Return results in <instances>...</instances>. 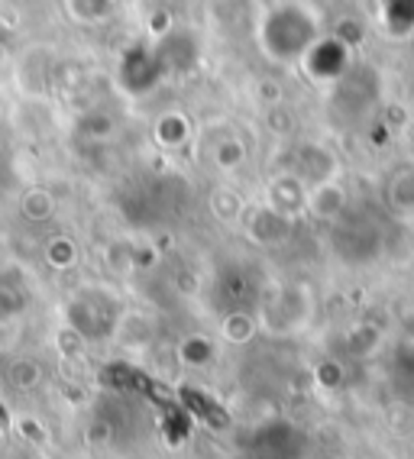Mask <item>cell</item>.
<instances>
[{"label": "cell", "instance_id": "obj_1", "mask_svg": "<svg viewBox=\"0 0 414 459\" xmlns=\"http://www.w3.org/2000/svg\"><path fill=\"white\" fill-rule=\"evenodd\" d=\"M311 314H315V298L305 285H272L256 311L259 333L295 336L311 324Z\"/></svg>", "mask_w": 414, "mask_h": 459}, {"label": "cell", "instance_id": "obj_2", "mask_svg": "<svg viewBox=\"0 0 414 459\" xmlns=\"http://www.w3.org/2000/svg\"><path fill=\"white\" fill-rule=\"evenodd\" d=\"M240 223L246 227L249 239L259 243V247H282V243H289L291 223L295 221L285 217V213L272 211L269 204H256V207H246Z\"/></svg>", "mask_w": 414, "mask_h": 459}, {"label": "cell", "instance_id": "obj_3", "mask_svg": "<svg viewBox=\"0 0 414 459\" xmlns=\"http://www.w3.org/2000/svg\"><path fill=\"white\" fill-rule=\"evenodd\" d=\"M349 207V195L347 188L340 185L337 178H327V181H317L307 188L305 197V213H311L315 221L321 223H337Z\"/></svg>", "mask_w": 414, "mask_h": 459}, {"label": "cell", "instance_id": "obj_4", "mask_svg": "<svg viewBox=\"0 0 414 459\" xmlns=\"http://www.w3.org/2000/svg\"><path fill=\"white\" fill-rule=\"evenodd\" d=\"M305 197H307L305 181H301L295 172H282V175H275V178H269L263 204H269L272 211L285 213V217L295 221V217L305 211Z\"/></svg>", "mask_w": 414, "mask_h": 459}, {"label": "cell", "instance_id": "obj_5", "mask_svg": "<svg viewBox=\"0 0 414 459\" xmlns=\"http://www.w3.org/2000/svg\"><path fill=\"white\" fill-rule=\"evenodd\" d=\"M114 340L124 350H146V346L152 343V333H156V327H152V320L150 317H142V314L136 311H124V314H116L114 320Z\"/></svg>", "mask_w": 414, "mask_h": 459}, {"label": "cell", "instance_id": "obj_6", "mask_svg": "<svg viewBox=\"0 0 414 459\" xmlns=\"http://www.w3.org/2000/svg\"><path fill=\"white\" fill-rule=\"evenodd\" d=\"M259 333V320L256 314L249 311H227L217 324V340H224L230 346H246L253 343Z\"/></svg>", "mask_w": 414, "mask_h": 459}, {"label": "cell", "instance_id": "obj_7", "mask_svg": "<svg viewBox=\"0 0 414 459\" xmlns=\"http://www.w3.org/2000/svg\"><path fill=\"white\" fill-rule=\"evenodd\" d=\"M246 207L249 204L243 201V195L237 188H230V185H217V188L211 191V197H207V211L220 223H240Z\"/></svg>", "mask_w": 414, "mask_h": 459}, {"label": "cell", "instance_id": "obj_8", "mask_svg": "<svg viewBox=\"0 0 414 459\" xmlns=\"http://www.w3.org/2000/svg\"><path fill=\"white\" fill-rule=\"evenodd\" d=\"M389 201L401 217H414V172H398L389 185Z\"/></svg>", "mask_w": 414, "mask_h": 459}, {"label": "cell", "instance_id": "obj_9", "mask_svg": "<svg viewBox=\"0 0 414 459\" xmlns=\"http://www.w3.org/2000/svg\"><path fill=\"white\" fill-rule=\"evenodd\" d=\"M20 211H23L30 221L42 223V221H49L52 213H56V197H52L46 188H30L23 195V201H20Z\"/></svg>", "mask_w": 414, "mask_h": 459}, {"label": "cell", "instance_id": "obj_10", "mask_svg": "<svg viewBox=\"0 0 414 459\" xmlns=\"http://www.w3.org/2000/svg\"><path fill=\"white\" fill-rule=\"evenodd\" d=\"M178 356H182L185 366H194V369H204L214 362V343L207 336H188L182 346H178Z\"/></svg>", "mask_w": 414, "mask_h": 459}, {"label": "cell", "instance_id": "obj_11", "mask_svg": "<svg viewBox=\"0 0 414 459\" xmlns=\"http://www.w3.org/2000/svg\"><path fill=\"white\" fill-rule=\"evenodd\" d=\"M243 159H246V146L237 136H227V140H220L214 146V165L220 172H237L243 165Z\"/></svg>", "mask_w": 414, "mask_h": 459}, {"label": "cell", "instance_id": "obj_12", "mask_svg": "<svg viewBox=\"0 0 414 459\" xmlns=\"http://www.w3.org/2000/svg\"><path fill=\"white\" fill-rule=\"evenodd\" d=\"M46 253H49V263H52V265H58V269H62V265H72V263H75V259H78L75 243H72V239H68V237L52 239L49 249H46Z\"/></svg>", "mask_w": 414, "mask_h": 459}, {"label": "cell", "instance_id": "obj_13", "mask_svg": "<svg viewBox=\"0 0 414 459\" xmlns=\"http://www.w3.org/2000/svg\"><path fill=\"white\" fill-rule=\"evenodd\" d=\"M7 440H10V437H7V430H4V427H0V453L7 450Z\"/></svg>", "mask_w": 414, "mask_h": 459}]
</instances>
